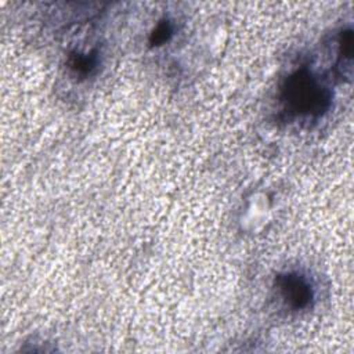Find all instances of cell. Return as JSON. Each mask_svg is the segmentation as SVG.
Listing matches in <instances>:
<instances>
[{
  "label": "cell",
  "instance_id": "7a4b0ae2",
  "mask_svg": "<svg viewBox=\"0 0 354 354\" xmlns=\"http://www.w3.org/2000/svg\"><path fill=\"white\" fill-rule=\"evenodd\" d=\"M277 286L283 300L295 310L306 308L314 296L311 285L297 272H286L278 275Z\"/></svg>",
  "mask_w": 354,
  "mask_h": 354
},
{
  "label": "cell",
  "instance_id": "5b68a950",
  "mask_svg": "<svg viewBox=\"0 0 354 354\" xmlns=\"http://www.w3.org/2000/svg\"><path fill=\"white\" fill-rule=\"evenodd\" d=\"M353 32L350 29L342 32L340 41H339V53L340 58H346L347 61H351L353 55Z\"/></svg>",
  "mask_w": 354,
  "mask_h": 354
},
{
  "label": "cell",
  "instance_id": "6da1fadb",
  "mask_svg": "<svg viewBox=\"0 0 354 354\" xmlns=\"http://www.w3.org/2000/svg\"><path fill=\"white\" fill-rule=\"evenodd\" d=\"M286 109L301 116H321L330 105V94L306 68L293 72L282 87Z\"/></svg>",
  "mask_w": 354,
  "mask_h": 354
},
{
  "label": "cell",
  "instance_id": "3957f363",
  "mask_svg": "<svg viewBox=\"0 0 354 354\" xmlns=\"http://www.w3.org/2000/svg\"><path fill=\"white\" fill-rule=\"evenodd\" d=\"M69 68L76 76H88L98 65V57L95 51L91 53H73L69 57Z\"/></svg>",
  "mask_w": 354,
  "mask_h": 354
},
{
  "label": "cell",
  "instance_id": "277c9868",
  "mask_svg": "<svg viewBox=\"0 0 354 354\" xmlns=\"http://www.w3.org/2000/svg\"><path fill=\"white\" fill-rule=\"evenodd\" d=\"M171 35H173L171 24L169 21L163 19L152 30V33L149 36V43H151V46H162L163 43H166L170 39Z\"/></svg>",
  "mask_w": 354,
  "mask_h": 354
}]
</instances>
